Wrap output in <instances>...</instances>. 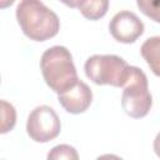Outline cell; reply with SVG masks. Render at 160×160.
Listing matches in <instances>:
<instances>
[{
  "instance_id": "cell-14",
  "label": "cell",
  "mask_w": 160,
  "mask_h": 160,
  "mask_svg": "<svg viewBox=\"0 0 160 160\" xmlns=\"http://www.w3.org/2000/svg\"><path fill=\"white\" fill-rule=\"evenodd\" d=\"M0 81H1V76H0Z\"/></svg>"
},
{
  "instance_id": "cell-10",
  "label": "cell",
  "mask_w": 160,
  "mask_h": 160,
  "mask_svg": "<svg viewBox=\"0 0 160 160\" xmlns=\"http://www.w3.org/2000/svg\"><path fill=\"white\" fill-rule=\"evenodd\" d=\"M16 124V110L12 104L0 100V134L10 132Z\"/></svg>"
},
{
  "instance_id": "cell-1",
  "label": "cell",
  "mask_w": 160,
  "mask_h": 160,
  "mask_svg": "<svg viewBox=\"0 0 160 160\" xmlns=\"http://www.w3.org/2000/svg\"><path fill=\"white\" fill-rule=\"evenodd\" d=\"M16 20L25 36L34 41L54 38L60 30L59 16L39 0H22L16 6Z\"/></svg>"
},
{
  "instance_id": "cell-3",
  "label": "cell",
  "mask_w": 160,
  "mask_h": 160,
  "mask_svg": "<svg viewBox=\"0 0 160 160\" xmlns=\"http://www.w3.org/2000/svg\"><path fill=\"white\" fill-rule=\"evenodd\" d=\"M122 89L121 108L125 114L134 119L146 116L152 106V96L145 72L140 68L130 65L129 76Z\"/></svg>"
},
{
  "instance_id": "cell-4",
  "label": "cell",
  "mask_w": 160,
  "mask_h": 160,
  "mask_svg": "<svg viewBox=\"0 0 160 160\" xmlns=\"http://www.w3.org/2000/svg\"><path fill=\"white\" fill-rule=\"evenodd\" d=\"M84 70L86 76L96 85L122 88L129 76L130 65L118 55L95 54L86 60Z\"/></svg>"
},
{
  "instance_id": "cell-13",
  "label": "cell",
  "mask_w": 160,
  "mask_h": 160,
  "mask_svg": "<svg viewBox=\"0 0 160 160\" xmlns=\"http://www.w3.org/2000/svg\"><path fill=\"white\" fill-rule=\"evenodd\" d=\"M96 160H122V159L115 154H102V155L98 156Z\"/></svg>"
},
{
  "instance_id": "cell-2",
  "label": "cell",
  "mask_w": 160,
  "mask_h": 160,
  "mask_svg": "<svg viewBox=\"0 0 160 160\" xmlns=\"http://www.w3.org/2000/svg\"><path fill=\"white\" fill-rule=\"evenodd\" d=\"M40 70L46 85L58 95L72 88L79 80L72 56L61 45L51 46L42 52Z\"/></svg>"
},
{
  "instance_id": "cell-7",
  "label": "cell",
  "mask_w": 160,
  "mask_h": 160,
  "mask_svg": "<svg viewBox=\"0 0 160 160\" xmlns=\"http://www.w3.org/2000/svg\"><path fill=\"white\" fill-rule=\"evenodd\" d=\"M58 100L65 111L70 114L85 112L92 101V91L86 82L78 80V82L62 94L58 95Z\"/></svg>"
},
{
  "instance_id": "cell-12",
  "label": "cell",
  "mask_w": 160,
  "mask_h": 160,
  "mask_svg": "<svg viewBox=\"0 0 160 160\" xmlns=\"http://www.w3.org/2000/svg\"><path fill=\"white\" fill-rule=\"evenodd\" d=\"M151 2H149V1H138V6L141 9V11L146 15V16H149V18H151L154 21H159V15H158V12H159V10H150V8H151ZM155 9H158V2H155Z\"/></svg>"
},
{
  "instance_id": "cell-9",
  "label": "cell",
  "mask_w": 160,
  "mask_h": 160,
  "mask_svg": "<svg viewBox=\"0 0 160 160\" xmlns=\"http://www.w3.org/2000/svg\"><path fill=\"white\" fill-rule=\"evenodd\" d=\"M140 52L152 72L158 76L159 75V58H160V38L159 36H152L146 39L141 48Z\"/></svg>"
},
{
  "instance_id": "cell-5",
  "label": "cell",
  "mask_w": 160,
  "mask_h": 160,
  "mask_svg": "<svg viewBox=\"0 0 160 160\" xmlns=\"http://www.w3.org/2000/svg\"><path fill=\"white\" fill-rule=\"evenodd\" d=\"M61 130V122L55 110L49 105H40L31 110L26 131L31 140L36 142H48L55 139Z\"/></svg>"
},
{
  "instance_id": "cell-6",
  "label": "cell",
  "mask_w": 160,
  "mask_h": 160,
  "mask_svg": "<svg viewBox=\"0 0 160 160\" xmlns=\"http://www.w3.org/2000/svg\"><path fill=\"white\" fill-rule=\"evenodd\" d=\"M144 29V22L135 12L129 10H121L116 12L109 22L111 36L116 41L124 44L135 42L142 35Z\"/></svg>"
},
{
  "instance_id": "cell-8",
  "label": "cell",
  "mask_w": 160,
  "mask_h": 160,
  "mask_svg": "<svg viewBox=\"0 0 160 160\" xmlns=\"http://www.w3.org/2000/svg\"><path fill=\"white\" fill-rule=\"evenodd\" d=\"M71 8H76L80 10L84 18L89 20H99L100 18L105 16L109 9V1L106 0H78L64 2Z\"/></svg>"
},
{
  "instance_id": "cell-11",
  "label": "cell",
  "mask_w": 160,
  "mask_h": 160,
  "mask_svg": "<svg viewBox=\"0 0 160 160\" xmlns=\"http://www.w3.org/2000/svg\"><path fill=\"white\" fill-rule=\"evenodd\" d=\"M46 160H79V154L74 146L60 144L48 152Z\"/></svg>"
}]
</instances>
